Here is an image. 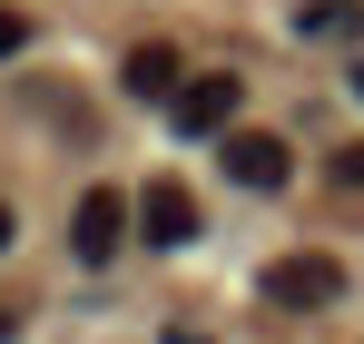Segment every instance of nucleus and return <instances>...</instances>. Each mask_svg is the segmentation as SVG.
Returning <instances> with one entry per match:
<instances>
[{"label":"nucleus","instance_id":"nucleus-1","mask_svg":"<svg viewBox=\"0 0 364 344\" xmlns=\"http://www.w3.org/2000/svg\"><path fill=\"white\" fill-rule=\"evenodd\" d=\"M128 236H138V207H128L119 187H89V197L69 207V256H79V266H119Z\"/></svg>","mask_w":364,"mask_h":344},{"label":"nucleus","instance_id":"nucleus-2","mask_svg":"<svg viewBox=\"0 0 364 344\" xmlns=\"http://www.w3.org/2000/svg\"><path fill=\"white\" fill-rule=\"evenodd\" d=\"M335 295H345V266H335V256H315V246L266 266V305H276V315H325Z\"/></svg>","mask_w":364,"mask_h":344},{"label":"nucleus","instance_id":"nucleus-3","mask_svg":"<svg viewBox=\"0 0 364 344\" xmlns=\"http://www.w3.org/2000/svg\"><path fill=\"white\" fill-rule=\"evenodd\" d=\"M217 168L237 177V187H256V197H276V187L296 177V148H286L276 128H227V138H217Z\"/></svg>","mask_w":364,"mask_h":344},{"label":"nucleus","instance_id":"nucleus-4","mask_svg":"<svg viewBox=\"0 0 364 344\" xmlns=\"http://www.w3.org/2000/svg\"><path fill=\"white\" fill-rule=\"evenodd\" d=\"M237 109H246V79H237V69H197L178 99H168V118H178L187 138H227Z\"/></svg>","mask_w":364,"mask_h":344},{"label":"nucleus","instance_id":"nucleus-5","mask_svg":"<svg viewBox=\"0 0 364 344\" xmlns=\"http://www.w3.org/2000/svg\"><path fill=\"white\" fill-rule=\"evenodd\" d=\"M187 236H197V197H187L178 177H158V187L138 197V246H158V256H178Z\"/></svg>","mask_w":364,"mask_h":344},{"label":"nucleus","instance_id":"nucleus-6","mask_svg":"<svg viewBox=\"0 0 364 344\" xmlns=\"http://www.w3.org/2000/svg\"><path fill=\"white\" fill-rule=\"evenodd\" d=\"M119 79H128V99H178V89H187V59L168 50V40H138Z\"/></svg>","mask_w":364,"mask_h":344},{"label":"nucleus","instance_id":"nucleus-7","mask_svg":"<svg viewBox=\"0 0 364 344\" xmlns=\"http://www.w3.org/2000/svg\"><path fill=\"white\" fill-rule=\"evenodd\" d=\"M296 30H305V40H355V30H364V0H305Z\"/></svg>","mask_w":364,"mask_h":344},{"label":"nucleus","instance_id":"nucleus-8","mask_svg":"<svg viewBox=\"0 0 364 344\" xmlns=\"http://www.w3.org/2000/svg\"><path fill=\"white\" fill-rule=\"evenodd\" d=\"M30 50V10H10V0H0V59H20Z\"/></svg>","mask_w":364,"mask_h":344},{"label":"nucleus","instance_id":"nucleus-9","mask_svg":"<svg viewBox=\"0 0 364 344\" xmlns=\"http://www.w3.org/2000/svg\"><path fill=\"white\" fill-rule=\"evenodd\" d=\"M335 187H364V148H335Z\"/></svg>","mask_w":364,"mask_h":344},{"label":"nucleus","instance_id":"nucleus-10","mask_svg":"<svg viewBox=\"0 0 364 344\" xmlns=\"http://www.w3.org/2000/svg\"><path fill=\"white\" fill-rule=\"evenodd\" d=\"M10 236H20V217H10V207H0V256H10Z\"/></svg>","mask_w":364,"mask_h":344},{"label":"nucleus","instance_id":"nucleus-11","mask_svg":"<svg viewBox=\"0 0 364 344\" xmlns=\"http://www.w3.org/2000/svg\"><path fill=\"white\" fill-rule=\"evenodd\" d=\"M158 344H207V335H187V325H168V335H158Z\"/></svg>","mask_w":364,"mask_h":344},{"label":"nucleus","instance_id":"nucleus-12","mask_svg":"<svg viewBox=\"0 0 364 344\" xmlns=\"http://www.w3.org/2000/svg\"><path fill=\"white\" fill-rule=\"evenodd\" d=\"M10 335H20V315H10V305H0V344H10Z\"/></svg>","mask_w":364,"mask_h":344},{"label":"nucleus","instance_id":"nucleus-13","mask_svg":"<svg viewBox=\"0 0 364 344\" xmlns=\"http://www.w3.org/2000/svg\"><path fill=\"white\" fill-rule=\"evenodd\" d=\"M345 79H355V99H364V50H355V69H345Z\"/></svg>","mask_w":364,"mask_h":344}]
</instances>
